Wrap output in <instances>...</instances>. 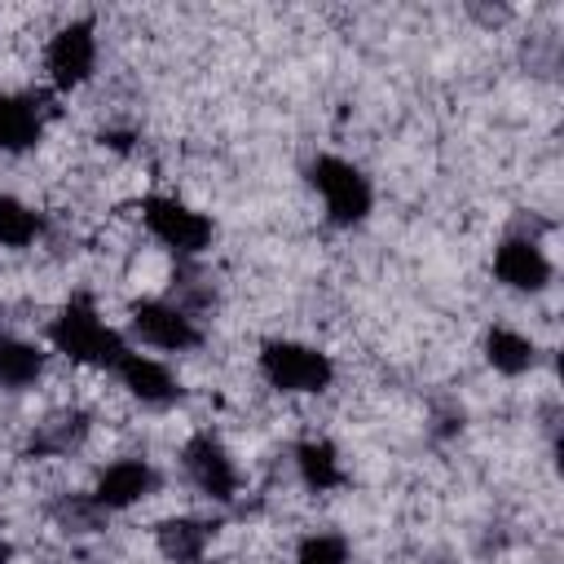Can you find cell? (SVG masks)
Returning <instances> with one entry per match:
<instances>
[{
    "label": "cell",
    "instance_id": "obj_1",
    "mask_svg": "<svg viewBox=\"0 0 564 564\" xmlns=\"http://www.w3.org/2000/svg\"><path fill=\"white\" fill-rule=\"evenodd\" d=\"M48 344H53L66 361L93 366V370H106V375H110V370L123 361V352L132 348V344L101 317V308H97L93 300H84V295H75L70 304L57 308V317L48 322Z\"/></svg>",
    "mask_w": 564,
    "mask_h": 564
},
{
    "label": "cell",
    "instance_id": "obj_2",
    "mask_svg": "<svg viewBox=\"0 0 564 564\" xmlns=\"http://www.w3.org/2000/svg\"><path fill=\"white\" fill-rule=\"evenodd\" d=\"M256 366H260V379L282 397H317L335 383L330 352L300 339H264L256 352Z\"/></svg>",
    "mask_w": 564,
    "mask_h": 564
},
{
    "label": "cell",
    "instance_id": "obj_3",
    "mask_svg": "<svg viewBox=\"0 0 564 564\" xmlns=\"http://www.w3.org/2000/svg\"><path fill=\"white\" fill-rule=\"evenodd\" d=\"M308 181L313 189L322 194V207H326V220L339 225V229H352L370 216L375 207V189H370V176L339 159V154H317L313 167H308Z\"/></svg>",
    "mask_w": 564,
    "mask_h": 564
},
{
    "label": "cell",
    "instance_id": "obj_4",
    "mask_svg": "<svg viewBox=\"0 0 564 564\" xmlns=\"http://www.w3.org/2000/svg\"><path fill=\"white\" fill-rule=\"evenodd\" d=\"M141 225H145V234H150L154 242H163L176 260L203 256V251L212 247V238H216V225H212L203 212H194L189 203L172 198V194H150V198L141 203Z\"/></svg>",
    "mask_w": 564,
    "mask_h": 564
},
{
    "label": "cell",
    "instance_id": "obj_5",
    "mask_svg": "<svg viewBox=\"0 0 564 564\" xmlns=\"http://www.w3.org/2000/svg\"><path fill=\"white\" fill-rule=\"evenodd\" d=\"M128 330H132L137 344H145L154 352H189V348L203 344L198 317L189 308H181L176 300H167V295L137 300L132 313H128Z\"/></svg>",
    "mask_w": 564,
    "mask_h": 564
},
{
    "label": "cell",
    "instance_id": "obj_6",
    "mask_svg": "<svg viewBox=\"0 0 564 564\" xmlns=\"http://www.w3.org/2000/svg\"><path fill=\"white\" fill-rule=\"evenodd\" d=\"M93 70H97V26L88 18H70L44 44V79L57 93H75L93 79Z\"/></svg>",
    "mask_w": 564,
    "mask_h": 564
},
{
    "label": "cell",
    "instance_id": "obj_7",
    "mask_svg": "<svg viewBox=\"0 0 564 564\" xmlns=\"http://www.w3.org/2000/svg\"><path fill=\"white\" fill-rule=\"evenodd\" d=\"M181 471L185 480L207 498V502H234L238 489H242V476H238V463L234 454L225 449V441L216 432H194L185 445H181Z\"/></svg>",
    "mask_w": 564,
    "mask_h": 564
},
{
    "label": "cell",
    "instance_id": "obj_8",
    "mask_svg": "<svg viewBox=\"0 0 564 564\" xmlns=\"http://www.w3.org/2000/svg\"><path fill=\"white\" fill-rule=\"evenodd\" d=\"M494 278L507 286V291H524V295H538L551 286L555 278V264L546 256V247L533 238V234H511L494 247Z\"/></svg>",
    "mask_w": 564,
    "mask_h": 564
},
{
    "label": "cell",
    "instance_id": "obj_9",
    "mask_svg": "<svg viewBox=\"0 0 564 564\" xmlns=\"http://www.w3.org/2000/svg\"><path fill=\"white\" fill-rule=\"evenodd\" d=\"M154 489H159V471L150 458H115L97 471L88 498L110 516V511H128V507L145 502Z\"/></svg>",
    "mask_w": 564,
    "mask_h": 564
},
{
    "label": "cell",
    "instance_id": "obj_10",
    "mask_svg": "<svg viewBox=\"0 0 564 564\" xmlns=\"http://www.w3.org/2000/svg\"><path fill=\"white\" fill-rule=\"evenodd\" d=\"M110 375L119 379V388H123L132 401L154 405V410H163V405H172V401L181 397L176 375H172L159 357H150V352H141V348H128L123 361H119Z\"/></svg>",
    "mask_w": 564,
    "mask_h": 564
},
{
    "label": "cell",
    "instance_id": "obj_11",
    "mask_svg": "<svg viewBox=\"0 0 564 564\" xmlns=\"http://www.w3.org/2000/svg\"><path fill=\"white\" fill-rule=\"evenodd\" d=\"M48 106L35 93H0V154H26L44 137Z\"/></svg>",
    "mask_w": 564,
    "mask_h": 564
},
{
    "label": "cell",
    "instance_id": "obj_12",
    "mask_svg": "<svg viewBox=\"0 0 564 564\" xmlns=\"http://www.w3.org/2000/svg\"><path fill=\"white\" fill-rule=\"evenodd\" d=\"M291 463H295V476L308 494H330L344 485V463H339V449L326 441V436H308L291 449Z\"/></svg>",
    "mask_w": 564,
    "mask_h": 564
},
{
    "label": "cell",
    "instance_id": "obj_13",
    "mask_svg": "<svg viewBox=\"0 0 564 564\" xmlns=\"http://www.w3.org/2000/svg\"><path fill=\"white\" fill-rule=\"evenodd\" d=\"M154 542L167 564H203L207 546H212V524L194 520V516H172L154 529Z\"/></svg>",
    "mask_w": 564,
    "mask_h": 564
},
{
    "label": "cell",
    "instance_id": "obj_14",
    "mask_svg": "<svg viewBox=\"0 0 564 564\" xmlns=\"http://www.w3.org/2000/svg\"><path fill=\"white\" fill-rule=\"evenodd\" d=\"M485 361H489L498 375L520 379V375H529V370L538 366V344H533L524 330L498 322V326L485 330Z\"/></svg>",
    "mask_w": 564,
    "mask_h": 564
},
{
    "label": "cell",
    "instance_id": "obj_15",
    "mask_svg": "<svg viewBox=\"0 0 564 564\" xmlns=\"http://www.w3.org/2000/svg\"><path fill=\"white\" fill-rule=\"evenodd\" d=\"M40 238H44V212H35L31 203H22L13 194H0V247L22 251Z\"/></svg>",
    "mask_w": 564,
    "mask_h": 564
},
{
    "label": "cell",
    "instance_id": "obj_16",
    "mask_svg": "<svg viewBox=\"0 0 564 564\" xmlns=\"http://www.w3.org/2000/svg\"><path fill=\"white\" fill-rule=\"evenodd\" d=\"M44 375V352L26 339L0 335V388H26Z\"/></svg>",
    "mask_w": 564,
    "mask_h": 564
},
{
    "label": "cell",
    "instance_id": "obj_17",
    "mask_svg": "<svg viewBox=\"0 0 564 564\" xmlns=\"http://www.w3.org/2000/svg\"><path fill=\"white\" fill-rule=\"evenodd\" d=\"M295 564H348V542L339 533H308L295 546Z\"/></svg>",
    "mask_w": 564,
    "mask_h": 564
}]
</instances>
